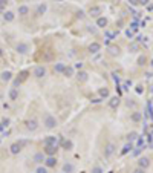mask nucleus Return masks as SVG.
<instances>
[{"mask_svg":"<svg viewBox=\"0 0 153 173\" xmlns=\"http://www.w3.org/2000/svg\"><path fill=\"white\" fill-rule=\"evenodd\" d=\"M133 173H146V172H144V170H142V168H138V170H135Z\"/></svg>","mask_w":153,"mask_h":173,"instance_id":"obj_50","label":"nucleus"},{"mask_svg":"<svg viewBox=\"0 0 153 173\" xmlns=\"http://www.w3.org/2000/svg\"><path fill=\"white\" fill-rule=\"evenodd\" d=\"M75 69L81 70V69H83V63H76V64H75Z\"/></svg>","mask_w":153,"mask_h":173,"instance_id":"obj_45","label":"nucleus"},{"mask_svg":"<svg viewBox=\"0 0 153 173\" xmlns=\"http://www.w3.org/2000/svg\"><path fill=\"white\" fill-rule=\"evenodd\" d=\"M29 14V8L26 6V5H21V6H19V15H28Z\"/></svg>","mask_w":153,"mask_h":173,"instance_id":"obj_20","label":"nucleus"},{"mask_svg":"<svg viewBox=\"0 0 153 173\" xmlns=\"http://www.w3.org/2000/svg\"><path fill=\"white\" fill-rule=\"evenodd\" d=\"M141 119H142L141 112H133V113H132V121H133V123H141Z\"/></svg>","mask_w":153,"mask_h":173,"instance_id":"obj_23","label":"nucleus"},{"mask_svg":"<svg viewBox=\"0 0 153 173\" xmlns=\"http://www.w3.org/2000/svg\"><path fill=\"white\" fill-rule=\"evenodd\" d=\"M66 75V77H72L74 75V68H70V66H66V69H64V72H63Z\"/></svg>","mask_w":153,"mask_h":173,"instance_id":"obj_30","label":"nucleus"},{"mask_svg":"<svg viewBox=\"0 0 153 173\" xmlns=\"http://www.w3.org/2000/svg\"><path fill=\"white\" fill-rule=\"evenodd\" d=\"M97 26L98 28H104V26H107V19L106 17H98L97 19Z\"/></svg>","mask_w":153,"mask_h":173,"instance_id":"obj_19","label":"nucleus"},{"mask_svg":"<svg viewBox=\"0 0 153 173\" xmlns=\"http://www.w3.org/2000/svg\"><path fill=\"white\" fill-rule=\"evenodd\" d=\"M8 126H9V119H8V118H3L2 121H0V132H3Z\"/></svg>","mask_w":153,"mask_h":173,"instance_id":"obj_25","label":"nucleus"},{"mask_svg":"<svg viewBox=\"0 0 153 173\" xmlns=\"http://www.w3.org/2000/svg\"><path fill=\"white\" fill-rule=\"evenodd\" d=\"M138 166L139 168H142V170H146V168L150 167V159H148L147 156H142V158H139V161H138Z\"/></svg>","mask_w":153,"mask_h":173,"instance_id":"obj_4","label":"nucleus"},{"mask_svg":"<svg viewBox=\"0 0 153 173\" xmlns=\"http://www.w3.org/2000/svg\"><path fill=\"white\" fill-rule=\"evenodd\" d=\"M34 75L37 78H43L44 75H46V68H44V66H37V68L34 69Z\"/></svg>","mask_w":153,"mask_h":173,"instance_id":"obj_5","label":"nucleus"},{"mask_svg":"<svg viewBox=\"0 0 153 173\" xmlns=\"http://www.w3.org/2000/svg\"><path fill=\"white\" fill-rule=\"evenodd\" d=\"M113 152H115V144L109 143V144L106 146V149H104V156L106 158H110L112 155H113Z\"/></svg>","mask_w":153,"mask_h":173,"instance_id":"obj_6","label":"nucleus"},{"mask_svg":"<svg viewBox=\"0 0 153 173\" xmlns=\"http://www.w3.org/2000/svg\"><path fill=\"white\" fill-rule=\"evenodd\" d=\"M46 9H48V5H46V3H42V5H38V8H37V14L42 15V14L46 12Z\"/></svg>","mask_w":153,"mask_h":173,"instance_id":"obj_26","label":"nucleus"},{"mask_svg":"<svg viewBox=\"0 0 153 173\" xmlns=\"http://www.w3.org/2000/svg\"><path fill=\"white\" fill-rule=\"evenodd\" d=\"M72 172H74V166L70 162H66L63 166V173H72Z\"/></svg>","mask_w":153,"mask_h":173,"instance_id":"obj_24","label":"nucleus"},{"mask_svg":"<svg viewBox=\"0 0 153 173\" xmlns=\"http://www.w3.org/2000/svg\"><path fill=\"white\" fill-rule=\"evenodd\" d=\"M58 150V146H44V155H48V156H55Z\"/></svg>","mask_w":153,"mask_h":173,"instance_id":"obj_2","label":"nucleus"},{"mask_svg":"<svg viewBox=\"0 0 153 173\" xmlns=\"http://www.w3.org/2000/svg\"><path fill=\"white\" fill-rule=\"evenodd\" d=\"M92 173H103V168L100 166H95V167L92 168Z\"/></svg>","mask_w":153,"mask_h":173,"instance_id":"obj_40","label":"nucleus"},{"mask_svg":"<svg viewBox=\"0 0 153 173\" xmlns=\"http://www.w3.org/2000/svg\"><path fill=\"white\" fill-rule=\"evenodd\" d=\"M147 115H148V118H150V119H153V107H152L150 101L147 103Z\"/></svg>","mask_w":153,"mask_h":173,"instance_id":"obj_29","label":"nucleus"},{"mask_svg":"<svg viewBox=\"0 0 153 173\" xmlns=\"http://www.w3.org/2000/svg\"><path fill=\"white\" fill-rule=\"evenodd\" d=\"M109 106L112 109H116L119 106V97H113V98H110V101H109Z\"/></svg>","mask_w":153,"mask_h":173,"instance_id":"obj_18","label":"nucleus"},{"mask_svg":"<svg viewBox=\"0 0 153 173\" xmlns=\"http://www.w3.org/2000/svg\"><path fill=\"white\" fill-rule=\"evenodd\" d=\"M28 77H29V72H28V70H23V72L20 74V77L15 80V83H14V84H15V87H17V86H20V84L23 83V81H25V80L28 78Z\"/></svg>","mask_w":153,"mask_h":173,"instance_id":"obj_8","label":"nucleus"},{"mask_svg":"<svg viewBox=\"0 0 153 173\" xmlns=\"http://www.w3.org/2000/svg\"><path fill=\"white\" fill-rule=\"evenodd\" d=\"M17 97H19V91H17V87H12V89L9 91V100L15 101Z\"/></svg>","mask_w":153,"mask_h":173,"instance_id":"obj_22","label":"nucleus"},{"mask_svg":"<svg viewBox=\"0 0 153 173\" xmlns=\"http://www.w3.org/2000/svg\"><path fill=\"white\" fill-rule=\"evenodd\" d=\"M127 2H129V5H132V6H138L139 5L138 0H127Z\"/></svg>","mask_w":153,"mask_h":173,"instance_id":"obj_41","label":"nucleus"},{"mask_svg":"<svg viewBox=\"0 0 153 173\" xmlns=\"http://www.w3.org/2000/svg\"><path fill=\"white\" fill-rule=\"evenodd\" d=\"M109 52H110L112 55H118L119 54V48L118 46H110L109 48Z\"/></svg>","mask_w":153,"mask_h":173,"instance_id":"obj_32","label":"nucleus"},{"mask_svg":"<svg viewBox=\"0 0 153 173\" xmlns=\"http://www.w3.org/2000/svg\"><path fill=\"white\" fill-rule=\"evenodd\" d=\"M98 51H101V45H100V43L93 42V43L89 45V52H91V54H97Z\"/></svg>","mask_w":153,"mask_h":173,"instance_id":"obj_13","label":"nucleus"},{"mask_svg":"<svg viewBox=\"0 0 153 173\" xmlns=\"http://www.w3.org/2000/svg\"><path fill=\"white\" fill-rule=\"evenodd\" d=\"M44 159H46V158H44V155L43 153H37V155H35V156H34V161L35 162H44Z\"/></svg>","mask_w":153,"mask_h":173,"instance_id":"obj_28","label":"nucleus"},{"mask_svg":"<svg viewBox=\"0 0 153 173\" xmlns=\"http://www.w3.org/2000/svg\"><path fill=\"white\" fill-rule=\"evenodd\" d=\"M98 94H100L101 98H107V97H109V89H107V87H101V89L98 91Z\"/></svg>","mask_w":153,"mask_h":173,"instance_id":"obj_27","label":"nucleus"},{"mask_svg":"<svg viewBox=\"0 0 153 173\" xmlns=\"http://www.w3.org/2000/svg\"><path fill=\"white\" fill-rule=\"evenodd\" d=\"M101 98H95V100H92V103H100Z\"/></svg>","mask_w":153,"mask_h":173,"instance_id":"obj_51","label":"nucleus"},{"mask_svg":"<svg viewBox=\"0 0 153 173\" xmlns=\"http://www.w3.org/2000/svg\"><path fill=\"white\" fill-rule=\"evenodd\" d=\"M136 144H138V147H139V149H144V138H142V136H138Z\"/></svg>","mask_w":153,"mask_h":173,"instance_id":"obj_36","label":"nucleus"},{"mask_svg":"<svg viewBox=\"0 0 153 173\" xmlns=\"http://www.w3.org/2000/svg\"><path fill=\"white\" fill-rule=\"evenodd\" d=\"M63 147H64L66 150H70L72 147H74V143H72L70 139H67V141H64V143H63Z\"/></svg>","mask_w":153,"mask_h":173,"instance_id":"obj_33","label":"nucleus"},{"mask_svg":"<svg viewBox=\"0 0 153 173\" xmlns=\"http://www.w3.org/2000/svg\"><path fill=\"white\" fill-rule=\"evenodd\" d=\"M2 9H3V8H0V12H2Z\"/></svg>","mask_w":153,"mask_h":173,"instance_id":"obj_54","label":"nucleus"},{"mask_svg":"<svg viewBox=\"0 0 153 173\" xmlns=\"http://www.w3.org/2000/svg\"><path fill=\"white\" fill-rule=\"evenodd\" d=\"M142 150H144V149H138V150H135V152H133V155H135V156H138V155L141 153Z\"/></svg>","mask_w":153,"mask_h":173,"instance_id":"obj_46","label":"nucleus"},{"mask_svg":"<svg viewBox=\"0 0 153 173\" xmlns=\"http://www.w3.org/2000/svg\"><path fill=\"white\" fill-rule=\"evenodd\" d=\"M127 139H129V143H132V141L138 139V133H136V132H130V133L127 135Z\"/></svg>","mask_w":153,"mask_h":173,"instance_id":"obj_31","label":"nucleus"},{"mask_svg":"<svg viewBox=\"0 0 153 173\" xmlns=\"http://www.w3.org/2000/svg\"><path fill=\"white\" fill-rule=\"evenodd\" d=\"M9 152H11L12 155H19V153L21 152V146H20L19 143H12V144L9 146Z\"/></svg>","mask_w":153,"mask_h":173,"instance_id":"obj_11","label":"nucleus"},{"mask_svg":"<svg viewBox=\"0 0 153 173\" xmlns=\"http://www.w3.org/2000/svg\"><path fill=\"white\" fill-rule=\"evenodd\" d=\"M101 11H103V8L101 6H93L89 9V15H92V17H98L101 14Z\"/></svg>","mask_w":153,"mask_h":173,"instance_id":"obj_14","label":"nucleus"},{"mask_svg":"<svg viewBox=\"0 0 153 173\" xmlns=\"http://www.w3.org/2000/svg\"><path fill=\"white\" fill-rule=\"evenodd\" d=\"M148 11H153V6L152 5H148Z\"/></svg>","mask_w":153,"mask_h":173,"instance_id":"obj_52","label":"nucleus"},{"mask_svg":"<svg viewBox=\"0 0 153 173\" xmlns=\"http://www.w3.org/2000/svg\"><path fill=\"white\" fill-rule=\"evenodd\" d=\"M138 48H139V46L136 45V43H133V45H130L129 51H130V52H136V51H138Z\"/></svg>","mask_w":153,"mask_h":173,"instance_id":"obj_39","label":"nucleus"},{"mask_svg":"<svg viewBox=\"0 0 153 173\" xmlns=\"http://www.w3.org/2000/svg\"><path fill=\"white\" fill-rule=\"evenodd\" d=\"M44 166L49 167V168L55 167V166H57V158H55V156H48L46 159H44Z\"/></svg>","mask_w":153,"mask_h":173,"instance_id":"obj_9","label":"nucleus"},{"mask_svg":"<svg viewBox=\"0 0 153 173\" xmlns=\"http://www.w3.org/2000/svg\"><path fill=\"white\" fill-rule=\"evenodd\" d=\"M8 3H9V0H0V8H5Z\"/></svg>","mask_w":153,"mask_h":173,"instance_id":"obj_42","label":"nucleus"},{"mask_svg":"<svg viewBox=\"0 0 153 173\" xmlns=\"http://www.w3.org/2000/svg\"><path fill=\"white\" fill-rule=\"evenodd\" d=\"M35 173H48V167L40 166V167H37V170H35Z\"/></svg>","mask_w":153,"mask_h":173,"instance_id":"obj_37","label":"nucleus"},{"mask_svg":"<svg viewBox=\"0 0 153 173\" xmlns=\"http://www.w3.org/2000/svg\"><path fill=\"white\" fill-rule=\"evenodd\" d=\"M146 61H147L146 55H141V57L138 58V64H139V66H144V64H146Z\"/></svg>","mask_w":153,"mask_h":173,"instance_id":"obj_35","label":"nucleus"},{"mask_svg":"<svg viewBox=\"0 0 153 173\" xmlns=\"http://www.w3.org/2000/svg\"><path fill=\"white\" fill-rule=\"evenodd\" d=\"M64 69H66L64 63H55V64H54V72H57V74H63V72H64Z\"/></svg>","mask_w":153,"mask_h":173,"instance_id":"obj_16","label":"nucleus"},{"mask_svg":"<svg viewBox=\"0 0 153 173\" xmlns=\"http://www.w3.org/2000/svg\"><path fill=\"white\" fill-rule=\"evenodd\" d=\"M15 51L19 52V54H28V51H29V46L26 45V43H19V45L15 46Z\"/></svg>","mask_w":153,"mask_h":173,"instance_id":"obj_7","label":"nucleus"},{"mask_svg":"<svg viewBox=\"0 0 153 173\" xmlns=\"http://www.w3.org/2000/svg\"><path fill=\"white\" fill-rule=\"evenodd\" d=\"M112 75H113V80H115V81L119 83V77H118V75H116V74H112Z\"/></svg>","mask_w":153,"mask_h":173,"instance_id":"obj_49","label":"nucleus"},{"mask_svg":"<svg viewBox=\"0 0 153 173\" xmlns=\"http://www.w3.org/2000/svg\"><path fill=\"white\" fill-rule=\"evenodd\" d=\"M132 149H133V144L132 143H127L123 147V150H121V155H127L129 152H132Z\"/></svg>","mask_w":153,"mask_h":173,"instance_id":"obj_21","label":"nucleus"},{"mask_svg":"<svg viewBox=\"0 0 153 173\" xmlns=\"http://www.w3.org/2000/svg\"><path fill=\"white\" fill-rule=\"evenodd\" d=\"M44 146H58V138L57 136H46L44 138Z\"/></svg>","mask_w":153,"mask_h":173,"instance_id":"obj_10","label":"nucleus"},{"mask_svg":"<svg viewBox=\"0 0 153 173\" xmlns=\"http://www.w3.org/2000/svg\"><path fill=\"white\" fill-rule=\"evenodd\" d=\"M57 126V118L52 117V115H46V118H44V127L46 129H54Z\"/></svg>","mask_w":153,"mask_h":173,"instance_id":"obj_1","label":"nucleus"},{"mask_svg":"<svg viewBox=\"0 0 153 173\" xmlns=\"http://www.w3.org/2000/svg\"><path fill=\"white\" fill-rule=\"evenodd\" d=\"M15 19V14L12 11H6V12H3V20L8 21V23H11V21H14Z\"/></svg>","mask_w":153,"mask_h":173,"instance_id":"obj_12","label":"nucleus"},{"mask_svg":"<svg viewBox=\"0 0 153 173\" xmlns=\"http://www.w3.org/2000/svg\"><path fill=\"white\" fill-rule=\"evenodd\" d=\"M26 129H28L29 132H35L38 129V123H37V119H28L26 121Z\"/></svg>","mask_w":153,"mask_h":173,"instance_id":"obj_3","label":"nucleus"},{"mask_svg":"<svg viewBox=\"0 0 153 173\" xmlns=\"http://www.w3.org/2000/svg\"><path fill=\"white\" fill-rule=\"evenodd\" d=\"M138 2H139V5H142V6L148 5V0H138Z\"/></svg>","mask_w":153,"mask_h":173,"instance_id":"obj_44","label":"nucleus"},{"mask_svg":"<svg viewBox=\"0 0 153 173\" xmlns=\"http://www.w3.org/2000/svg\"><path fill=\"white\" fill-rule=\"evenodd\" d=\"M125 37L132 38V37H133V32H132V31H130V29H127V31H125Z\"/></svg>","mask_w":153,"mask_h":173,"instance_id":"obj_43","label":"nucleus"},{"mask_svg":"<svg viewBox=\"0 0 153 173\" xmlns=\"http://www.w3.org/2000/svg\"><path fill=\"white\" fill-rule=\"evenodd\" d=\"M106 37H109V40H113V38H116V32H112V31H106Z\"/></svg>","mask_w":153,"mask_h":173,"instance_id":"obj_34","label":"nucleus"},{"mask_svg":"<svg viewBox=\"0 0 153 173\" xmlns=\"http://www.w3.org/2000/svg\"><path fill=\"white\" fill-rule=\"evenodd\" d=\"M0 78H2L3 81H11V78H12V72H11V70H3V72L0 74Z\"/></svg>","mask_w":153,"mask_h":173,"instance_id":"obj_17","label":"nucleus"},{"mask_svg":"<svg viewBox=\"0 0 153 173\" xmlns=\"http://www.w3.org/2000/svg\"><path fill=\"white\" fill-rule=\"evenodd\" d=\"M76 15H78L80 19H83V17H84V12L83 11H78V12H76Z\"/></svg>","mask_w":153,"mask_h":173,"instance_id":"obj_48","label":"nucleus"},{"mask_svg":"<svg viewBox=\"0 0 153 173\" xmlns=\"http://www.w3.org/2000/svg\"><path fill=\"white\" fill-rule=\"evenodd\" d=\"M138 28H139V25L136 23V21H133V23H130V31H138Z\"/></svg>","mask_w":153,"mask_h":173,"instance_id":"obj_38","label":"nucleus"},{"mask_svg":"<svg viewBox=\"0 0 153 173\" xmlns=\"http://www.w3.org/2000/svg\"><path fill=\"white\" fill-rule=\"evenodd\" d=\"M76 78H78L80 83H86L87 78H89V75H87V72H84V70H80V72L76 74Z\"/></svg>","mask_w":153,"mask_h":173,"instance_id":"obj_15","label":"nucleus"},{"mask_svg":"<svg viewBox=\"0 0 153 173\" xmlns=\"http://www.w3.org/2000/svg\"><path fill=\"white\" fill-rule=\"evenodd\" d=\"M142 92H144V89H142L141 86H138V87H136V94H142Z\"/></svg>","mask_w":153,"mask_h":173,"instance_id":"obj_47","label":"nucleus"},{"mask_svg":"<svg viewBox=\"0 0 153 173\" xmlns=\"http://www.w3.org/2000/svg\"><path fill=\"white\" fill-rule=\"evenodd\" d=\"M2 55H3V49L0 48V57H2Z\"/></svg>","mask_w":153,"mask_h":173,"instance_id":"obj_53","label":"nucleus"}]
</instances>
